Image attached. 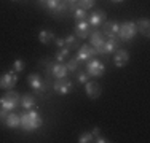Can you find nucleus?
Listing matches in <instances>:
<instances>
[{
	"mask_svg": "<svg viewBox=\"0 0 150 143\" xmlns=\"http://www.w3.org/2000/svg\"><path fill=\"white\" fill-rule=\"evenodd\" d=\"M21 126H23L24 130L32 132V130H37L38 127L42 126V116L37 110H32L30 111H26L21 116Z\"/></svg>",
	"mask_w": 150,
	"mask_h": 143,
	"instance_id": "nucleus-1",
	"label": "nucleus"
},
{
	"mask_svg": "<svg viewBox=\"0 0 150 143\" xmlns=\"http://www.w3.org/2000/svg\"><path fill=\"white\" fill-rule=\"evenodd\" d=\"M19 94L18 92H13V91H8L6 94H3L2 97H0V107L2 108H5L6 111H11V110H15L18 105H19Z\"/></svg>",
	"mask_w": 150,
	"mask_h": 143,
	"instance_id": "nucleus-2",
	"label": "nucleus"
},
{
	"mask_svg": "<svg viewBox=\"0 0 150 143\" xmlns=\"http://www.w3.org/2000/svg\"><path fill=\"white\" fill-rule=\"evenodd\" d=\"M136 34H137V27H136V22H134V21H125L123 24H120L118 37H120L123 41L133 40Z\"/></svg>",
	"mask_w": 150,
	"mask_h": 143,
	"instance_id": "nucleus-3",
	"label": "nucleus"
},
{
	"mask_svg": "<svg viewBox=\"0 0 150 143\" xmlns=\"http://www.w3.org/2000/svg\"><path fill=\"white\" fill-rule=\"evenodd\" d=\"M105 72V65L101 62V60L94 59V57H91V59H88V64H86V73L91 75V76H102Z\"/></svg>",
	"mask_w": 150,
	"mask_h": 143,
	"instance_id": "nucleus-4",
	"label": "nucleus"
},
{
	"mask_svg": "<svg viewBox=\"0 0 150 143\" xmlns=\"http://www.w3.org/2000/svg\"><path fill=\"white\" fill-rule=\"evenodd\" d=\"M53 89H54L56 94L66 95V94H69V92H72V81H70L69 78H59V80L54 81Z\"/></svg>",
	"mask_w": 150,
	"mask_h": 143,
	"instance_id": "nucleus-5",
	"label": "nucleus"
},
{
	"mask_svg": "<svg viewBox=\"0 0 150 143\" xmlns=\"http://www.w3.org/2000/svg\"><path fill=\"white\" fill-rule=\"evenodd\" d=\"M18 83V75L15 70H10L0 78V88L2 89H13Z\"/></svg>",
	"mask_w": 150,
	"mask_h": 143,
	"instance_id": "nucleus-6",
	"label": "nucleus"
},
{
	"mask_svg": "<svg viewBox=\"0 0 150 143\" xmlns=\"http://www.w3.org/2000/svg\"><path fill=\"white\" fill-rule=\"evenodd\" d=\"M98 54V49L93 48L90 45H81L80 48H78V53H77V57L80 60H88L91 59V57H94Z\"/></svg>",
	"mask_w": 150,
	"mask_h": 143,
	"instance_id": "nucleus-7",
	"label": "nucleus"
},
{
	"mask_svg": "<svg viewBox=\"0 0 150 143\" xmlns=\"http://www.w3.org/2000/svg\"><path fill=\"white\" fill-rule=\"evenodd\" d=\"M27 83L34 91L37 92H43L45 91V84H43V80H42V76L38 73H30L29 76H27Z\"/></svg>",
	"mask_w": 150,
	"mask_h": 143,
	"instance_id": "nucleus-8",
	"label": "nucleus"
},
{
	"mask_svg": "<svg viewBox=\"0 0 150 143\" xmlns=\"http://www.w3.org/2000/svg\"><path fill=\"white\" fill-rule=\"evenodd\" d=\"M129 62V53L126 49H118L113 56V64H115L117 69H123L126 64Z\"/></svg>",
	"mask_w": 150,
	"mask_h": 143,
	"instance_id": "nucleus-9",
	"label": "nucleus"
},
{
	"mask_svg": "<svg viewBox=\"0 0 150 143\" xmlns=\"http://www.w3.org/2000/svg\"><path fill=\"white\" fill-rule=\"evenodd\" d=\"M118 46H120V40H117L115 37H110L107 41L102 43L99 53H102V54H110V53H113L115 49H118Z\"/></svg>",
	"mask_w": 150,
	"mask_h": 143,
	"instance_id": "nucleus-10",
	"label": "nucleus"
},
{
	"mask_svg": "<svg viewBox=\"0 0 150 143\" xmlns=\"http://www.w3.org/2000/svg\"><path fill=\"white\" fill-rule=\"evenodd\" d=\"M85 92L90 99H98L101 95V86L96 81H86L85 83Z\"/></svg>",
	"mask_w": 150,
	"mask_h": 143,
	"instance_id": "nucleus-11",
	"label": "nucleus"
},
{
	"mask_svg": "<svg viewBox=\"0 0 150 143\" xmlns=\"http://www.w3.org/2000/svg\"><path fill=\"white\" fill-rule=\"evenodd\" d=\"M86 21H88V24H90V27H98L105 21V13L102 11V10H98V11L91 13L90 18H86Z\"/></svg>",
	"mask_w": 150,
	"mask_h": 143,
	"instance_id": "nucleus-12",
	"label": "nucleus"
},
{
	"mask_svg": "<svg viewBox=\"0 0 150 143\" xmlns=\"http://www.w3.org/2000/svg\"><path fill=\"white\" fill-rule=\"evenodd\" d=\"M75 35H77L78 38H86L88 35H90V24H88V21H77Z\"/></svg>",
	"mask_w": 150,
	"mask_h": 143,
	"instance_id": "nucleus-13",
	"label": "nucleus"
},
{
	"mask_svg": "<svg viewBox=\"0 0 150 143\" xmlns=\"http://www.w3.org/2000/svg\"><path fill=\"white\" fill-rule=\"evenodd\" d=\"M118 29H120L118 22H115V21H105L104 22V32H102V34L107 35V37H117V35H118Z\"/></svg>",
	"mask_w": 150,
	"mask_h": 143,
	"instance_id": "nucleus-14",
	"label": "nucleus"
},
{
	"mask_svg": "<svg viewBox=\"0 0 150 143\" xmlns=\"http://www.w3.org/2000/svg\"><path fill=\"white\" fill-rule=\"evenodd\" d=\"M136 27H137V30L141 32L144 37L149 38V35H150V21H149V18H142V19H139L137 22H136Z\"/></svg>",
	"mask_w": 150,
	"mask_h": 143,
	"instance_id": "nucleus-15",
	"label": "nucleus"
},
{
	"mask_svg": "<svg viewBox=\"0 0 150 143\" xmlns=\"http://www.w3.org/2000/svg\"><path fill=\"white\" fill-rule=\"evenodd\" d=\"M45 6L48 10H53V11H64V10H67V5L62 2V0H46Z\"/></svg>",
	"mask_w": 150,
	"mask_h": 143,
	"instance_id": "nucleus-16",
	"label": "nucleus"
},
{
	"mask_svg": "<svg viewBox=\"0 0 150 143\" xmlns=\"http://www.w3.org/2000/svg\"><path fill=\"white\" fill-rule=\"evenodd\" d=\"M104 41L105 40H104V34H102V32L94 30L91 34V46L98 49V53H99V49H101V46H102V43H104Z\"/></svg>",
	"mask_w": 150,
	"mask_h": 143,
	"instance_id": "nucleus-17",
	"label": "nucleus"
},
{
	"mask_svg": "<svg viewBox=\"0 0 150 143\" xmlns=\"http://www.w3.org/2000/svg\"><path fill=\"white\" fill-rule=\"evenodd\" d=\"M5 124H6V127H10V129H18L21 126V116H18L15 113H8L5 118Z\"/></svg>",
	"mask_w": 150,
	"mask_h": 143,
	"instance_id": "nucleus-18",
	"label": "nucleus"
},
{
	"mask_svg": "<svg viewBox=\"0 0 150 143\" xmlns=\"http://www.w3.org/2000/svg\"><path fill=\"white\" fill-rule=\"evenodd\" d=\"M67 67L66 65H62L61 62H58V64H54L53 65V69H51V73H53V76L56 78V80H59V78H66L67 76Z\"/></svg>",
	"mask_w": 150,
	"mask_h": 143,
	"instance_id": "nucleus-19",
	"label": "nucleus"
},
{
	"mask_svg": "<svg viewBox=\"0 0 150 143\" xmlns=\"http://www.w3.org/2000/svg\"><path fill=\"white\" fill-rule=\"evenodd\" d=\"M54 34L51 30H40L38 32V41L43 43V45H51L54 41Z\"/></svg>",
	"mask_w": 150,
	"mask_h": 143,
	"instance_id": "nucleus-20",
	"label": "nucleus"
},
{
	"mask_svg": "<svg viewBox=\"0 0 150 143\" xmlns=\"http://www.w3.org/2000/svg\"><path fill=\"white\" fill-rule=\"evenodd\" d=\"M19 105L23 107L24 110L34 108V107H35V97H34V95H30V94L23 95V97H21V100H19Z\"/></svg>",
	"mask_w": 150,
	"mask_h": 143,
	"instance_id": "nucleus-21",
	"label": "nucleus"
},
{
	"mask_svg": "<svg viewBox=\"0 0 150 143\" xmlns=\"http://www.w3.org/2000/svg\"><path fill=\"white\" fill-rule=\"evenodd\" d=\"M78 40H80V38H78L75 34L74 35H67V37L64 38V45H66L69 49H75L78 46Z\"/></svg>",
	"mask_w": 150,
	"mask_h": 143,
	"instance_id": "nucleus-22",
	"label": "nucleus"
},
{
	"mask_svg": "<svg viewBox=\"0 0 150 143\" xmlns=\"http://www.w3.org/2000/svg\"><path fill=\"white\" fill-rule=\"evenodd\" d=\"M69 53H70V49L67 48V46L59 48L58 53H56V60H58V62H64V59H67V57H69Z\"/></svg>",
	"mask_w": 150,
	"mask_h": 143,
	"instance_id": "nucleus-23",
	"label": "nucleus"
},
{
	"mask_svg": "<svg viewBox=\"0 0 150 143\" xmlns=\"http://www.w3.org/2000/svg\"><path fill=\"white\" fill-rule=\"evenodd\" d=\"M80 62H81V60L78 59L77 56L72 57V59H70L69 62H67V65H66V67H67V70H69V72H75V70L78 69V65H80Z\"/></svg>",
	"mask_w": 150,
	"mask_h": 143,
	"instance_id": "nucleus-24",
	"label": "nucleus"
},
{
	"mask_svg": "<svg viewBox=\"0 0 150 143\" xmlns=\"http://www.w3.org/2000/svg\"><path fill=\"white\" fill-rule=\"evenodd\" d=\"M78 2V8H81V10H90L94 6V3H96V0H77Z\"/></svg>",
	"mask_w": 150,
	"mask_h": 143,
	"instance_id": "nucleus-25",
	"label": "nucleus"
},
{
	"mask_svg": "<svg viewBox=\"0 0 150 143\" xmlns=\"http://www.w3.org/2000/svg\"><path fill=\"white\" fill-rule=\"evenodd\" d=\"M24 67H26V64H24L23 59H19V57H18V59L13 60V70H15L16 73H21V72L24 70Z\"/></svg>",
	"mask_w": 150,
	"mask_h": 143,
	"instance_id": "nucleus-26",
	"label": "nucleus"
},
{
	"mask_svg": "<svg viewBox=\"0 0 150 143\" xmlns=\"http://www.w3.org/2000/svg\"><path fill=\"white\" fill-rule=\"evenodd\" d=\"M74 18L77 21H86V18H88V14L85 10H81V8H77V10H74Z\"/></svg>",
	"mask_w": 150,
	"mask_h": 143,
	"instance_id": "nucleus-27",
	"label": "nucleus"
},
{
	"mask_svg": "<svg viewBox=\"0 0 150 143\" xmlns=\"http://www.w3.org/2000/svg\"><path fill=\"white\" fill-rule=\"evenodd\" d=\"M94 140V137H93V134L90 132H83V134L78 137V143H88V142H93Z\"/></svg>",
	"mask_w": 150,
	"mask_h": 143,
	"instance_id": "nucleus-28",
	"label": "nucleus"
},
{
	"mask_svg": "<svg viewBox=\"0 0 150 143\" xmlns=\"http://www.w3.org/2000/svg\"><path fill=\"white\" fill-rule=\"evenodd\" d=\"M77 80H78V83L85 84V83L88 81V73H85V72H78V75H77Z\"/></svg>",
	"mask_w": 150,
	"mask_h": 143,
	"instance_id": "nucleus-29",
	"label": "nucleus"
},
{
	"mask_svg": "<svg viewBox=\"0 0 150 143\" xmlns=\"http://www.w3.org/2000/svg\"><path fill=\"white\" fill-rule=\"evenodd\" d=\"M6 114H8V111H6L5 108H2V107H0V121H5Z\"/></svg>",
	"mask_w": 150,
	"mask_h": 143,
	"instance_id": "nucleus-30",
	"label": "nucleus"
},
{
	"mask_svg": "<svg viewBox=\"0 0 150 143\" xmlns=\"http://www.w3.org/2000/svg\"><path fill=\"white\" fill-rule=\"evenodd\" d=\"M54 43L59 46V48H62V46H66V45H64V38H54Z\"/></svg>",
	"mask_w": 150,
	"mask_h": 143,
	"instance_id": "nucleus-31",
	"label": "nucleus"
},
{
	"mask_svg": "<svg viewBox=\"0 0 150 143\" xmlns=\"http://www.w3.org/2000/svg\"><path fill=\"white\" fill-rule=\"evenodd\" d=\"M96 142H98V143H107L109 140H107L105 137H102V135H98V137H96Z\"/></svg>",
	"mask_w": 150,
	"mask_h": 143,
	"instance_id": "nucleus-32",
	"label": "nucleus"
},
{
	"mask_svg": "<svg viewBox=\"0 0 150 143\" xmlns=\"http://www.w3.org/2000/svg\"><path fill=\"white\" fill-rule=\"evenodd\" d=\"M99 135V127H94L93 129V137H98Z\"/></svg>",
	"mask_w": 150,
	"mask_h": 143,
	"instance_id": "nucleus-33",
	"label": "nucleus"
},
{
	"mask_svg": "<svg viewBox=\"0 0 150 143\" xmlns=\"http://www.w3.org/2000/svg\"><path fill=\"white\" fill-rule=\"evenodd\" d=\"M38 3H42V5L45 6V3H46V0H38Z\"/></svg>",
	"mask_w": 150,
	"mask_h": 143,
	"instance_id": "nucleus-34",
	"label": "nucleus"
},
{
	"mask_svg": "<svg viewBox=\"0 0 150 143\" xmlns=\"http://www.w3.org/2000/svg\"><path fill=\"white\" fill-rule=\"evenodd\" d=\"M112 2H117V3H121L123 0H112Z\"/></svg>",
	"mask_w": 150,
	"mask_h": 143,
	"instance_id": "nucleus-35",
	"label": "nucleus"
},
{
	"mask_svg": "<svg viewBox=\"0 0 150 143\" xmlns=\"http://www.w3.org/2000/svg\"><path fill=\"white\" fill-rule=\"evenodd\" d=\"M67 2H69V3H75L77 0H67Z\"/></svg>",
	"mask_w": 150,
	"mask_h": 143,
	"instance_id": "nucleus-36",
	"label": "nucleus"
},
{
	"mask_svg": "<svg viewBox=\"0 0 150 143\" xmlns=\"http://www.w3.org/2000/svg\"><path fill=\"white\" fill-rule=\"evenodd\" d=\"M13 2H16V0H13Z\"/></svg>",
	"mask_w": 150,
	"mask_h": 143,
	"instance_id": "nucleus-37",
	"label": "nucleus"
}]
</instances>
